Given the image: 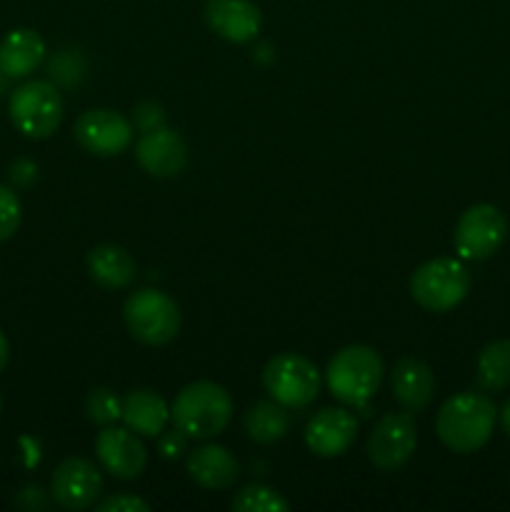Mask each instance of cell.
<instances>
[{"label": "cell", "instance_id": "17", "mask_svg": "<svg viewBox=\"0 0 510 512\" xmlns=\"http://www.w3.org/2000/svg\"><path fill=\"white\" fill-rule=\"evenodd\" d=\"M190 480L208 490H225L238 480L240 463L223 445H200L185 460Z\"/></svg>", "mask_w": 510, "mask_h": 512}, {"label": "cell", "instance_id": "1", "mask_svg": "<svg viewBox=\"0 0 510 512\" xmlns=\"http://www.w3.org/2000/svg\"><path fill=\"white\" fill-rule=\"evenodd\" d=\"M498 420L495 403L483 393H455L440 405L435 415V433L440 443L460 455H470L490 440Z\"/></svg>", "mask_w": 510, "mask_h": 512}, {"label": "cell", "instance_id": "12", "mask_svg": "<svg viewBox=\"0 0 510 512\" xmlns=\"http://www.w3.org/2000/svg\"><path fill=\"white\" fill-rule=\"evenodd\" d=\"M135 160L155 178H175L188 165V145L175 130L163 125L140 135L135 143Z\"/></svg>", "mask_w": 510, "mask_h": 512}, {"label": "cell", "instance_id": "18", "mask_svg": "<svg viewBox=\"0 0 510 512\" xmlns=\"http://www.w3.org/2000/svg\"><path fill=\"white\" fill-rule=\"evenodd\" d=\"M85 268L88 275L108 290H125L133 285L135 275H138V265H135L133 255L120 245H98L85 255Z\"/></svg>", "mask_w": 510, "mask_h": 512}, {"label": "cell", "instance_id": "9", "mask_svg": "<svg viewBox=\"0 0 510 512\" xmlns=\"http://www.w3.org/2000/svg\"><path fill=\"white\" fill-rule=\"evenodd\" d=\"M418 428L410 413H388L375 423L368 438V458L378 470H398L413 458Z\"/></svg>", "mask_w": 510, "mask_h": 512}, {"label": "cell", "instance_id": "24", "mask_svg": "<svg viewBox=\"0 0 510 512\" xmlns=\"http://www.w3.org/2000/svg\"><path fill=\"white\" fill-rule=\"evenodd\" d=\"M85 413H88L90 423L108 428L123 418V400L115 395V390L95 388L85 398Z\"/></svg>", "mask_w": 510, "mask_h": 512}, {"label": "cell", "instance_id": "21", "mask_svg": "<svg viewBox=\"0 0 510 512\" xmlns=\"http://www.w3.org/2000/svg\"><path fill=\"white\" fill-rule=\"evenodd\" d=\"M245 433L253 443L273 445L283 440L290 430V413L275 400H260L245 413Z\"/></svg>", "mask_w": 510, "mask_h": 512}, {"label": "cell", "instance_id": "23", "mask_svg": "<svg viewBox=\"0 0 510 512\" xmlns=\"http://www.w3.org/2000/svg\"><path fill=\"white\" fill-rule=\"evenodd\" d=\"M230 508L235 512H288L290 505L275 488L263 483L245 485L235 493Z\"/></svg>", "mask_w": 510, "mask_h": 512}, {"label": "cell", "instance_id": "33", "mask_svg": "<svg viewBox=\"0 0 510 512\" xmlns=\"http://www.w3.org/2000/svg\"><path fill=\"white\" fill-rule=\"evenodd\" d=\"M0 413H3V398H0Z\"/></svg>", "mask_w": 510, "mask_h": 512}, {"label": "cell", "instance_id": "15", "mask_svg": "<svg viewBox=\"0 0 510 512\" xmlns=\"http://www.w3.org/2000/svg\"><path fill=\"white\" fill-rule=\"evenodd\" d=\"M203 15L208 28L228 43H248L263 25V15L253 0H208Z\"/></svg>", "mask_w": 510, "mask_h": 512}, {"label": "cell", "instance_id": "31", "mask_svg": "<svg viewBox=\"0 0 510 512\" xmlns=\"http://www.w3.org/2000/svg\"><path fill=\"white\" fill-rule=\"evenodd\" d=\"M500 423H503V430L510 435V398L505 400V405L500 408Z\"/></svg>", "mask_w": 510, "mask_h": 512}, {"label": "cell", "instance_id": "16", "mask_svg": "<svg viewBox=\"0 0 510 512\" xmlns=\"http://www.w3.org/2000/svg\"><path fill=\"white\" fill-rule=\"evenodd\" d=\"M390 390L393 398L405 413H420L430 405L435 395V375L423 360L403 358L395 363L390 373Z\"/></svg>", "mask_w": 510, "mask_h": 512}, {"label": "cell", "instance_id": "4", "mask_svg": "<svg viewBox=\"0 0 510 512\" xmlns=\"http://www.w3.org/2000/svg\"><path fill=\"white\" fill-rule=\"evenodd\" d=\"M123 320L128 325V333L138 343L168 345L170 340L178 338L183 315L168 293L143 288L128 295L123 305Z\"/></svg>", "mask_w": 510, "mask_h": 512}, {"label": "cell", "instance_id": "14", "mask_svg": "<svg viewBox=\"0 0 510 512\" xmlns=\"http://www.w3.org/2000/svg\"><path fill=\"white\" fill-rule=\"evenodd\" d=\"M358 435V420L343 408H325L310 418L305 428V445L318 458H338L348 453Z\"/></svg>", "mask_w": 510, "mask_h": 512}, {"label": "cell", "instance_id": "30", "mask_svg": "<svg viewBox=\"0 0 510 512\" xmlns=\"http://www.w3.org/2000/svg\"><path fill=\"white\" fill-rule=\"evenodd\" d=\"M8 358H10V345H8V338H5V333L0 330V373H3L5 365H8Z\"/></svg>", "mask_w": 510, "mask_h": 512}, {"label": "cell", "instance_id": "8", "mask_svg": "<svg viewBox=\"0 0 510 512\" xmlns=\"http://www.w3.org/2000/svg\"><path fill=\"white\" fill-rule=\"evenodd\" d=\"M508 238V220L500 208L490 203H478L460 215L455 225V250L465 260H488L503 248Z\"/></svg>", "mask_w": 510, "mask_h": 512}, {"label": "cell", "instance_id": "25", "mask_svg": "<svg viewBox=\"0 0 510 512\" xmlns=\"http://www.w3.org/2000/svg\"><path fill=\"white\" fill-rule=\"evenodd\" d=\"M20 220H23L20 198L10 188L0 185V243L13 238L15 230L20 228Z\"/></svg>", "mask_w": 510, "mask_h": 512}, {"label": "cell", "instance_id": "10", "mask_svg": "<svg viewBox=\"0 0 510 512\" xmlns=\"http://www.w3.org/2000/svg\"><path fill=\"white\" fill-rule=\"evenodd\" d=\"M75 140L98 158H113L133 143V123L118 110L93 108L75 120Z\"/></svg>", "mask_w": 510, "mask_h": 512}, {"label": "cell", "instance_id": "26", "mask_svg": "<svg viewBox=\"0 0 510 512\" xmlns=\"http://www.w3.org/2000/svg\"><path fill=\"white\" fill-rule=\"evenodd\" d=\"M95 510L98 512H150V505L145 503L143 498H135L130 493H118L108 495V498L98 500L95 503Z\"/></svg>", "mask_w": 510, "mask_h": 512}, {"label": "cell", "instance_id": "27", "mask_svg": "<svg viewBox=\"0 0 510 512\" xmlns=\"http://www.w3.org/2000/svg\"><path fill=\"white\" fill-rule=\"evenodd\" d=\"M133 125L140 133H148V130L163 128L165 125V110L158 103H140L133 110Z\"/></svg>", "mask_w": 510, "mask_h": 512}, {"label": "cell", "instance_id": "19", "mask_svg": "<svg viewBox=\"0 0 510 512\" xmlns=\"http://www.w3.org/2000/svg\"><path fill=\"white\" fill-rule=\"evenodd\" d=\"M125 428L133 430L143 438H158L170 420V408L158 393L153 390H130L123 398V418Z\"/></svg>", "mask_w": 510, "mask_h": 512}, {"label": "cell", "instance_id": "6", "mask_svg": "<svg viewBox=\"0 0 510 512\" xmlns=\"http://www.w3.org/2000/svg\"><path fill=\"white\" fill-rule=\"evenodd\" d=\"M8 113L18 133L25 138L45 140L63 120V98L48 80H28L10 93Z\"/></svg>", "mask_w": 510, "mask_h": 512}, {"label": "cell", "instance_id": "22", "mask_svg": "<svg viewBox=\"0 0 510 512\" xmlns=\"http://www.w3.org/2000/svg\"><path fill=\"white\" fill-rule=\"evenodd\" d=\"M478 385L488 393H500L510 385V340H493L478 355Z\"/></svg>", "mask_w": 510, "mask_h": 512}, {"label": "cell", "instance_id": "32", "mask_svg": "<svg viewBox=\"0 0 510 512\" xmlns=\"http://www.w3.org/2000/svg\"><path fill=\"white\" fill-rule=\"evenodd\" d=\"M5 80H8V75H5L3 70H0V88H3V83H5Z\"/></svg>", "mask_w": 510, "mask_h": 512}, {"label": "cell", "instance_id": "3", "mask_svg": "<svg viewBox=\"0 0 510 512\" xmlns=\"http://www.w3.org/2000/svg\"><path fill=\"white\" fill-rule=\"evenodd\" d=\"M383 360L378 350L368 345H348L328 363L325 380L328 388L340 403L345 405H365L383 383Z\"/></svg>", "mask_w": 510, "mask_h": 512}, {"label": "cell", "instance_id": "20", "mask_svg": "<svg viewBox=\"0 0 510 512\" xmlns=\"http://www.w3.org/2000/svg\"><path fill=\"white\" fill-rule=\"evenodd\" d=\"M43 58L45 43L35 30L15 28L0 40V70L8 78H28Z\"/></svg>", "mask_w": 510, "mask_h": 512}, {"label": "cell", "instance_id": "29", "mask_svg": "<svg viewBox=\"0 0 510 512\" xmlns=\"http://www.w3.org/2000/svg\"><path fill=\"white\" fill-rule=\"evenodd\" d=\"M15 505H18L20 510L43 512L50 508V500L48 495L43 493V488H38V485H28V488H23L18 495H15Z\"/></svg>", "mask_w": 510, "mask_h": 512}, {"label": "cell", "instance_id": "28", "mask_svg": "<svg viewBox=\"0 0 510 512\" xmlns=\"http://www.w3.org/2000/svg\"><path fill=\"white\" fill-rule=\"evenodd\" d=\"M188 435L183 433V430H178L173 425V430H163V433L158 435V450L160 455H163L165 460H175L180 458V455L185 453V448H188Z\"/></svg>", "mask_w": 510, "mask_h": 512}, {"label": "cell", "instance_id": "5", "mask_svg": "<svg viewBox=\"0 0 510 512\" xmlns=\"http://www.w3.org/2000/svg\"><path fill=\"white\" fill-rule=\"evenodd\" d=\"M470 293V273L460 260L435 258L415 268L410 275V295L430 313H448L458 308Z\"/></svg>", "mask_w": 510, "mask_h": 512}, {"label": "cell", "instance_id": "7", "mask_svg": "<svg viewBox=\"0 0 510 512\" xmlns=\"http://www.w3.org/2000/svg\"><path fill=\"white\" fill-rule=\"evenodd\" d=\"M263 388L285 408H308L320 393V373L300 353H280L263 368Z\"/></svg>", "mask_w": 510, "mask_h": 512}, {"label": "cell", "instance_id": "13", "mask_svg": "<svg viewBox=\"0 0 510 512\" xmlns=\"http://www.w3.org/2000/svg\"><path fill=\"white\" fill-rule=\"evenodd\" d=\"M95 455H98L100 465L118 480L138 478L148 463V453L138 435L133 430L113 428V425L98 433Z\"/></svg>", "mask_w": 510, "mask_h": 512}, {"label": "cell", "instance_id": "11", "mask_svg": "<svg viewBox=\"0 0 510 512\" xmlns=\"http://www.w3.org/2000/svg\"><path fill=\"white\" fill-rule=\"evenodd\" d=\"M103 493V478L90 460L68 458L55 468L50 478V495L65 510H88Z\"/></svg>", "mask_w": 510, "mask_h": 512}, {"label": "cell", "instance_id": "2", "mask_svg": "<svg viewBox=\"0 0 510 512\" xmlns=\"http://www.w3.org/2000/svg\"><path fill=\"white\" fill-rule=\"evenodd\" d=\"M233 415V400L223 385L213 380H195L185 385L170 408L178 430L193 440H208L223 433Z\"/></svg>", "mask_w": 510, "mask_h": 512}]
</instances>
